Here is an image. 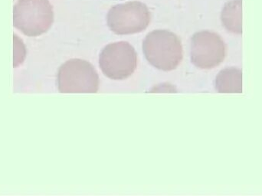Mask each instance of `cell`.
I'll list each match as a JSON object with an SVG mask.
<instances>
[{
	"label": "cell",
	"instance_id": "1",
	"mask_svg": "<svg viewBox=\"0 0 262 196\" xmlns=\"http://www.w3.org/2000/svg\"><path fill=\"white\" fill-rule=\"evenodd\" d=\"M143 49L149 64L165 72L177 69L183 59L181 41L169 31L155 30L148 34Z\"/></svg>",
	"mask_w": 262,
	"mask_h": 196
},
{
	"label": "cell",
	"instance_id": "2",
	"mask_svg": "<svg viewBox=\"0 0 262 196\" xmlns=\"http://www.w3.org/2000/svg\"><path fill=\"white\" fill-rule=\"evenodd\" d=\"M53 21V9L49 0H18L14 6V27L27 36L46 33Z\"/></svg>",
	"mask_w": 262,
	"mask_h": 196
},
{
	"label": "cell",
	"instance_id": "3",
	"mask_svg": "<svg viewBox=\"0 0 262 196\" xmlns=\"http://www.w3.org/2000/svg\"><path fill=\"white\" fill-rule=\"evenodd\" d=\"M58 90L61 93H97L99 77L92 64L82 59H71L60 67Z\"/></svg>",
	"mask_w": 262,
	"mask_h": 196
},
{
	"label": "cell",
	"instance_id": "4",
	"mask_svg": "<svg viewBox=\"0 0 262 196\" xmlns=\"http://www.w3.org/2000/svg\"><path fill=\"white\" fill-rule=\"evenodd\" d=\"M137 55L133 46L126 41L112 43L100 55V67L107 78L124 80L135 72Z\"/></svg>",
	"mask_w": 262,
	"mask_h": 196
},
{
	"label": "cell",
	"instance_id": "5",
	"mask_svg": "<svg viewBox=\"0 0 262 196\" xmlns=\"http://www.w3.org/2000/svg\"><path fill=\"white\" fill-rule=\"evenodd\" d=\"M150 23V12L139 2L117 5L109 11L107 24L118 35H130L145 30Z\"/></svg>",
	"mask_w": 262,
	"mask_h": 196
},
{
	"label": "cell",
	"instance_id": "6",
	"mask_svg": "<svg viewBox=\"0 0 262 196\" xmlns=\"http://www.w3.org/2000/svg\"><path fill=\"white\" fill-rule=\"evenodd\" d=\"M226 49L220 35L209 31L197 32L191 42V59L196 67L210 69L226 58Z\"/></svg>",
	"mask_w": 262,
	"mask_h": 196
},
{
	"label": "cell",
	"instance_id": "7",
	"mask_svg": "<svg viewBox=\"0 0 262 196\" xmlns=\"http://www.w3.org/2000/svg\"><path fill=\"white\" fill-rule=\"evenodd\" d=\"M216 89L220 93H242L243 73L235 69H226L216 78Z\"/></svg>",
	"mask_w": 262,
	"mask_h": 196
},
{
	"label": "cell",
	"instance_id": "8",
	"mask_svg": "<svg viewBox=\"0 0 262 196\" xmlns=\"http://www.w3.org/2000/svg\"><path fill=\"white\" fill-rule=\"evenodd\" d=\"M222 21L226 29L234 33H242V0L226 3L222 12Z\"/></svg>",
	"mask_w": 262,
	"mask_h": 196
}]
</instances>
